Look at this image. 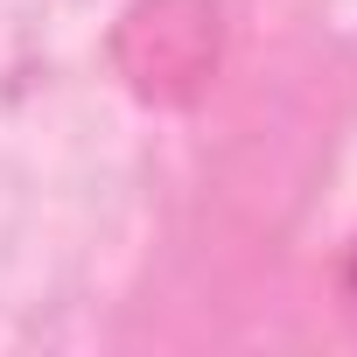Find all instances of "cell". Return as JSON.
Returning <instances> with one entry per match:
<instances>
[{"instance_id":"obj_1","label":"cell","mask_w":357,"mask_h":357,"mask_svg":"<svg viewBox=\"0 0 357 357\" xmlns=\"http://www.w3.org/2000/svg\"><path fill=\"white\" fill-rule=\"evenodd\" d=\"M350 294H357V259H350Z\"/></svg>"}]
</instances>
